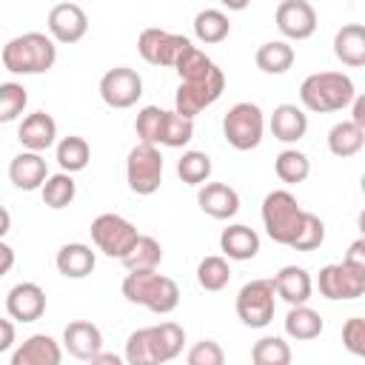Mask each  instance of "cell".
<instances>
[{"label": "cell", "mask_w": 365, "mask_h": 365, "mask_svg": "<svg viewBox=\"0 0 365 365\" xmlns=\"http://www.w3.org/2000/svg\"><path fill=\"white\" fill-rule=\"evenodd\" d=\"M174 71L180 74V86L174 94V111L188 120H194L202 108L217 103L220 94L225 91L222 68L205 51H200L194 43L180 54Z\"/></svg>", "instance_id": "obj_1"}, {"label": "cell", "mask_w": 365, "mask_h": 365, "mask_svg": "<svg viewBox=\"0 0 365 365\" xmlns=\"http://www.w3.org/2000/svg\"><path fill=\"white\" fill-rule=\"evenodd\" d=\"M185 345V331L182 325L165 319L148 328H137L125 339V365H165L180 356Z\"/></svg>", "instance_id": "obj_2"}, {"label": "cell", "mask_w": 365, "mask_h": 365, "mask_svg": "<svg viewBox=\"0 0 365 365\" xmlns=\"http://www.w3.org/2000/svg\"><path fill=\"white\" fill-rule=\"evenodd\" d=\"M0 60L11 74H43L57 63V46L43 31H26L3 46Z\"/></svg>", "instance_id": "obj_3"}, {"label": "cell", "mask_w": 365, "mask_h": 365, "mask_svg": "<svg viewBox=\"0 0 365 365\" xmlns=\"http://www.w3.org/2000/svg\"><path fill=\"white\" fill-rule=\"evenodd\" d=\"M354 97H356L354 80L342 71H317V74H308L299 86L302 106L317 114L342 111L345 106L354 103Z\"/></svg>", "instance_id": "obj_4"}, {"label": "cell", "mask_w": 365, "mask_h": 365, "mask_svg": "<svg viewBox=\"0 0 365 365\" xmlns=\"http://www.w3.org/2000/svg\"><path fill=\"white\" fill-rule=\"evenodd\" d=\"M123 297L151 314H171L180 305V288L171 277L157 271H131L123 279Z\"/></svg>", "instance_id": "obj_5"}, {"label": "cell", "mask_w": 365, "mask_h": 365, "mask_svg": "<svg viewBox=\"0 0 365 365\" xmlns=\"http://www.w3.org/2000/svg\"><path fill=\"white\" fill-rule=\"evenodd\" d=\"M302 222H305V208L297 202V197L291 191L277 188V191L265 194V200H262V225H265V234L274 242L291 248V242L302 231Z\"/></svg>", "instance_id": "obj_6"}, {"label": "cell", "mask_w": 365, "mask_h": 365, "mask_svg": "<svg viewBox=\"0 0 365 365\" xmlns=\"http://www.w3.org/2000/svg\"><path fill=\"white\" fill-rule=\"evenodd\" d=\"M262 131H265V117L257 103H248V100L234 103L222 117V134L228 145L237 151L257 148L262 143Z\"/></svg>", "instance_id": "obj_7"}, {"label": "cell", "mask_w": 365, "mask_h": 365, "mask_svg": "<svg viewBox=\"0 0 365 365\" xmlns=\"http://www.w3.org/2000/svg\"><path fill=\"white\" fill-rule=\"evenodd\" d=\"M125 182L134 194L148 197L163 182V154L157 145L137 143L125 157Z\"/></svg>", "instance_id": "obj_8"}, {"label": "cell", "mask_w": 365, "mask_h": 365, "mask_svg": "<svg viewBox=\"0 0 365 365\" xmlns=\"http://www.w3.org/2000/svg\"><path fill=\"white\" fill-rule=\"evenodd\" d=\"M137 240L140 231L120 214H100L91 222V242L97 245V251H103L111 259H123Z\"/></svg>", "instance_id": "obj_9"}, {"label": "cell", "mask_w": 365, "mask_h": 365, "mask_svg": "<svg viewBox=\"0 0 365 365\" xmlns=\"http://www.w3.org/2000/svg\"><path fill=\"white\" fill-rule=\"evenodd\" d=\"M234 308H237V317H240L242 325L265 328L274 319V308H277L271 279H251V282H245L240 288V294H237Z\"/></svg>", "instance_id": "obj_10"}, {"label": "cell", "mask_w": 365, "mask_h": 365, "mask_svg": "<svg viewBox=\"0 0 365 365\" xmlns=\"http://www.w3.org/2000/svg\"><path fill=\"white\" fill-rule=\"evenodd\" d=\"M191 46L188 37L182 34H171L165 29H145L137 40V51L145 63L151 66H160V68H174L180 54Z\"/></svg>", "instance_id": "obj_11"}, {"label": "cell", "mask_w": 365, "mask_h": 365, "mask_svg": "<svg viewBox=\"0 0 365 365\" xmlns=\"http://www.w3.org/2000/svg\"><path fill=\"white\" fill-rule=\"evenodd\" d=\"M317 285L325 299H359L365 294V271H356L345 262H331L319 268Z\"/></svg>", "instance_id": "obj_12"}, {"label": "cell", "mask_w": 365, "mask_h": 365, "mask_svg": "<svg viewBox=\"0 0 365 365\" xmlns=\"http://www.w3.org/2000/svg\"><path fill=\"white\" fill-rule=\"evenodd\" d=\"M100 97L111 108H131L143 97V77L128 66L108 68L100 77Z\"/></svg>", "instance_id": "obj_13"}, {"label": "cell", "mask_w": 365, "mask_h": 365, "mask_svg": "<svg viewBox=\"0 0 365 365\" xmlns=\"http://www.w3.org/2000/svg\"><path fill=\"white\" fill-rule=\"evenodd\" d=\"M274 20L288 40H308L317 31V11L308 0H282L274 11Z\"/></svg>", "instance_id": "obj_14"}, {"label": "cell", "mask_w": 365, "mask_h": 365, "mask_svg": "<svg viewBox=\"0 0 365 365\" xmlns=\"http://www.w3.org/2000/svg\"><path fill=\"white\" fill-rule=\"evenodd\" d=\"M88 31V17L77 3H57L48 11V37L54 43H80Z\"/></svg>", "instance_id": "obj_15"}, {"label": "cell", "mask_w": 365, "mask_h": 365, "mask_svg": "<svg viewBox=\"0 0 365 365\" xmlns=\"http://www.w3.org/2000/svg\"><path fill=\"white\" fill-rule=\"evenodd\" d=\"M6 311L17 322H34L46 314V291L37 282H17L6 294Z\"/></svg>", "instance_id": "obj_16"}, {"label": "cell", "mask_w": 365, "mask_h": 365, "mask_svg": "<svg viewBox=\"0 0 365 365\" xmlns=\"http://www.w3.org/2000/svg\"><path fill=\"white\" fill-rule=\"evenodd\" d=\"M63 348L74 359L88 362L91 356H97L103 351V331L94 322H88V319H74L63 331Z\"/></svg>", "instance_id": "obj_17"}, {"label": "cell", "mask_w": 365, "mask_h": 365, "mask_svg": "<svg viewBox=\"0 0 365 365\" xmlns=\"http://www.w3.org/2000/svg\"><path fill=\"white\" fill-rule=\"evenodd\" d=\"M60 362H63L60 342L51 339L48 334H31L14 348L9 365H60Z\"/></svg>", "instance_id": "obj_18"}, {"label": "cell", "mask_w": 365, "mask_h": 365, "mask_svg": "<svg viewBox=\"0 0 365 365\" xmlns=\"http://www.w3.org/2000/svg\"><path fill=\"white\" fill-rule=\"evenodd\" d=\"M17 140H20V145L26 151L43 154L57 140V123H54V117L46 114V111H34V114L23 117V123L17 128Z\"/></svg>", "instance_id": "obj_19"}, {"label": "cell", "mask_w": 365, "mask_h": 365, "mask_svg": "<svg viewBox=\"0 0 365 365\" xmlns=\"http://www.w3.org/2000/svg\"><path fill=\"white\" fill-rule=\"evenodd\" d=\"M271 285H274V294L282 297L288 305H305L311 299V291H314L311 274L302 265H282L274 274Z\"/></svg>", "instance_id": "obj_20"}, {"label": "cell", "mask_w": 365, "mask_h": 365, "mask_svg": "<svg viewBox=\"0 0 365 365\" xmlns=\"http://www.w3.org/2000/svg\"><path fill=\"white\" fill-rule=\"evenodd\" d=\"M197 205L214 220H231L240 211V194L225 182H205L197 191Z\"/></svg>", "instance_id": "obj_21"}, {"label": "cell", "mask_w": 365, "mask_h": 365, "mask_svg": "<svg viewBox=\"0 0 365 365\" xmlns=\"http://www.w3.org/2000/svg\"><path fill=\"white\" fill-rule=\"evenodd\" d=\"M48 177V168H46V160L43 154H34V151H20L17 157H11L9 163V180L23 188V191H37L43 188Z\"/></svg>", "instance_id": "obj_22"}, {"label": "cell", "mask_w": 365, "mask_h": 365, "mask_svg": "<svg viewBox=\"0 0 365 365\" xmlns=\"http://www.w3.org/2000/svg\"><path fill=\"white\" fill-rule=\"evenodd\" d=\"M268 125H271L274 140H279V143H299L305 137V131H308V114L299 106H294V103H282V106L274 108Z\"/></svg>", "instance_id": "obj_23"}, {"label": "cell", "mask_w": 365, "mask_h": 365, "mask_svg": "<svg viewBox=\"0 0 365 365\" xmlns=\"http://www.w3.org/2000/svg\"><path fill=\"white\" fill-rule=\"evenodd\" d=\"M54 265L66 279H86L97 265V257H94L91 245H86V242H66L57 251Z\"/></svg>", "instance_id": "obj_24"}, {"label": "cell", "mask_w": 365, "mask_h": 365, "mask_svg": "<svg viewBox=\"0 0 365 365\" xmlns=\"http://www.w3.org/2000/svg\"><path fill=\"white\" fill-rule=\"evenodd\" d=\"M334 54L342 66H351V68L365 66V26L362 23H345L334 34Z\"/></svg>", "instance_id": "obj_25"}, {"label": "cell", "mask_w": 365, "mask_h": 365, "mask_svg": "<svg viewBox=\"0 0 365 365\" xmlns=\"http://www.w3.org/2000/svg\"><path fill=\"white\" fill-rule=\"evenodd\" d=\"M220 248H222V254L228 257V259H254L257 257V251H259V234L254 231V228H248V225H228V228H222V234H220Z\"/></svg>", "instance_id": "obj_26"}, {"label": "cell", "mask_w": 365, "mask_h": 365, "mask_svg": "<svg viewBox=\"0 0 365 365\" xmlns=\"http://www.w3.org/2000/svg\"><path fill=\"white\" fill-rule=\"evenodd\" d=\"M294 46H288L285 40H268L257 48L254 54V63L259 71L265 74H285L291 66H294Z\"/></svg>", "instance_id": "obj_27"}, {"label": "cell", "mask_w": 365, "mask_h": 365, "mask_svg": "<svg viewBox=\"0 0 365 365\" xmlns=\"http://www.w3.org/2000/svg\"><path fill=\"white\" fill-rule=\"evenodd\" d=\"M285 334L297 342L317 339L322 334V317L308 305H291V311L285 314Z\"/></svg>", "instance_id": "obj_28"}, {"label": "cell", "mask_w": 365, "mask_h": 365, "mask_svg": "<svg viewBox=\"0 0 365 365\" xmlns=\"http://www.w3.org/2000/svg\"><path fill=\"white\" fill-rule=\"evenodd\" d=\"M362 145H365V131L356 128L351 120H342V123L331 125V131H328V151L334 157H342V160L354 157V154L362 151Z\"/></svg>", "instance_id": "obj_29"}, {"label": "cell", "mask_w": 365, "mask_h": 365, "mask_svg": "<svg viewBox=\"0 0 365 365\" xmlns=\"http://www.w3.org/2000/svg\"><path fill=\"white\" fill-rule=\"evenodd\" d=\"M54 157H57V165L66 171V174H77L88 165L91 160V148L86 143V137H77V134H68L57 143L54 148Z\"/></svg>", "instance_id": "obj_30"}, {"label": "cell", "mask_w": 365, "mask_h": 365, "mask_svg": "<svg viewBox=\"0 0 365 365\" xmlns=\"http://www.w3.org/2000/svg\"><path fill=\"white\" fill-rule=\"evenodd\" d=\"M120 262L128 268V274L131 271H157V265L163 262V245L154 237L140 234V240L134 242V248Z\"/></svg>", "instance_id": "obj_31"}, {"label": "cell", "mask_w": 365, "mask_h": 365, "mask_svg": "<svg viewBox=\"0 0 365 365\" xmlns=\"http://www.w3.org/2000/svg\"><path fill=\"white\" fill-rule=\"evenodd\" d=\"M40 197H43V205L60 211L66 205H71V200L77 197V182L71 174L60 171V174H48L43 188H40Z\"/></svg>", "instance_id": "obj_32"}, {"label": "cell", "mask_w": 365, "mask_h": 365, "mask_svg": "<svg viewBox=\"0 0 365 365\" xmlns=\"http://www.w3.org/2000/svg\"><path fill=\"white\" fill-rule=\"evenodd\" d=\"M231 31V20L220 9H202L194 14V34L200 43H222Z\"/></svg>", "instance_id": "obj_33"}, {"label": "cell", "mask_w": 365, "mask_h": 365, "mask_svg": "<svg viewBox=\"0 0 365 365\" xmlns=\"http://www.w3.org/2000/svg\"><path fill=\"white\" fill-rule=\"evenodd\" d=\"M165 108L160 106H145L137 111V120H134V131L140 137V143L145 145H160L163 143V128H165Z\"/></svg>", "instance_id": "obj_34"}, {"label": "cell", "mask_w": 365, "mask_h": 365, "mask_svg": "<svg viewBox=\"0 0 365 365\" xmlns=\"http://www.w3.org/2000/svg\"><path fill=\"white\" fill-rule=\"evenodd\" d=\"M211 157L205 154V151H194V148H188V151H182V157L177 160V174H180V180L182 182H188V185H205L208 182V177H211Z\"/></svg>", "instance_id": "obj_35"}, {"label": "cell", "mask_w": 365, "mask_h": 365, "mask_svg": "<svg viewBox=\"0 0 365 365\" xmlns=\"http://www.w3.org/2000/svg\"><path fill=\"white\" fill-rule=\"evenodd\" d=\"M251 365H291V345L282 336H262L251 348Z\"/></svg>", "instance_id": "obj_36"}, {"label": "cell", "mask_w": 365, "mask_h": 365, "mask_svg": "<svg viewBox=\"0 0 365 365\" xmlns=\"http://www.w3.org/2000/svg\"><path fill=\"white\" fill-rule=\"evenodd\" d=\"M274 171H277V177L282 182H302L311 174V160L302 151H297V148H285V151L277 154Z\"/></svg>", "instance_id": "obj_37"}, {"label": "cell", "mask_w": 365, "mask_h": 365, "mask_svg": "<svg viewBox=\"0 0 365 365\" xmlns=\"http://www.w3.org/2000/svg\"><path fill=\"white\" fill-rule=\"evenodd\" d=\"M228 279H231V265H228L225 257L211 254V257L200 259V265H197V282H200V288H205V291H222L228 285Z\"/></svg>", "instance_id": "obj_38"}, {"label": "cell", "mask_w": 365, "mask_h": 365, "mask_svg": "<svg viewBox=\"0 0 365 365\" xmlns=\"http://www.w3.org/2000/svg\"><path fill=\"white\" fill-rule=\"evenodd\" d=\"M194 137V120L177 114V111H168L165 114V128H163V143L165 148H182L188 145Z\"/></svg>", "instance_id": "obj_39"}, {"label": "cell", "mask_w": 365, "mask_h": 365, "mask_svg": "<svg viewBox=\"0 0 365 365\" xmlns=\"http://www.w3.org/2000/svg\"><path fill=\"white\" fill-rule=\"evenodd\" d=\"M29 94L20 83H0V123H11L23 114Z\"/></svg>", "instance_id": "obj_40"}, {"label": "cell", "mask_w": 365, "mask_h": 365, "mask_svg": "<svg viewBox=\"0 0 365 365\" xmlns=\"http://www.w3.org/2000/svg\"><path fill=\"white\" fill-rule=\"evenodd\" d=\"M322 242H325V222H322L317 214L305 211L302 231H299V237L291 242V248H294V251H317Z\"/></svg>", "instance_id": "obj_41"}, {"label": "cell", "mask_w": 365, "mask_h": 365, "mask_svg": "<svg viewBox=\"0 0 365 365\" xmlns=\"http://www.w3.org/2000/svg\"><path fill=\"white\" fill-rule=\"evenodd\" d=\"M185 365H225V351L214 339H200L188 348Z\"/></svg>", "instance_id": "obj_42"}, {"label": "cell", "mask_w": 365, "mask_h": 365, "mask_svg": "<svg viewBox=\"0 0 365 365\" xmlns=\"http://www.w3.org/2000/svg\"><path fill=\"white\" fill-rule=\"evenodd\" d=\"M342 345L348 354L365 356V319L362 317H351L342 325Z\"/></svg>", "instance_id": "obj_43"}, {"label": "cell", "mask_w": 365, "mask_h": 365, "mask_svg": "<svg viewBox=\"0 0 365 365\" xmlns=\"http://www.w3.org/2000/svg\"><path fill=\"white\" fill-rule=\"evenodd\" d=\"M342 262L351 265V268H356V271H365V240H354Z\"/></svg>", "instance_id": "obj_44"}, {"label": "cell", "mask_w": 365, "mask_h": 365, "mask_svg": "<svg viewBox=\"0 0 365 365\" xmlns=\"http://www.w3.org/2000/svg\"><path fill=\"white\" fill-rule=\"evenodd\" d=\"M14 345V322L0 317V354Z\"/></svg>", "instance_id": "obj_45"}, {"label": "cell", "mask_w": 365, "mask_h": 365, "mask_svg": "<svg viewBox=\"0 0 365 365\" xmlns=\"http://www.w3.org/2000/svg\"><path fill=\"white\" fill-rule=\"evenodd\" d=\"M14 268V248L0 240V277H6Z\"/></svg>", "instance_id": "obj_46"}, {"label": "cell", "mask_w": 365, "mask_h": 365, "mask_svg": "<svg viewBox=\"0 0 365 365\" xmlns=\"http://www.w3.org/2000/svg\"><path fill=\"white\" fill-rule=\"evenodd\" d=\"M351 106H354V114H351V123H354L356 128H362V131H365V97H359V94H356Z\"/></svg>", "instance_id": "obj_47"}, {"label": "cell", "mask_w": 365, "mask_h": 365, "mask_svg": "<svg viewBox=\"0 0 365 365\" xmlns=\"http://www.w3.org/2000/svg\"><path fill=\"white\" fill-rule=\"evenodd\" d=\"M88 365H125V359L117 356V354H106V351H100L97 356L88 359Z\"/></svg>", "instance_id": "obj_48"}, {"label": "cell", "mask_w": 365, "mask_h": 365, "mask_svg": "<svg viewBox=\"0 0 365 365\" xmlns=\"http://www.w3.org/2000/svg\"><path fill=\"white\" fill-rule=\"evenodd\" d=\"M9 228H11V214H9V211L0 205V240L9 234Z\"/></svg>", "instance_id": "obj_49"}]
</instances>
